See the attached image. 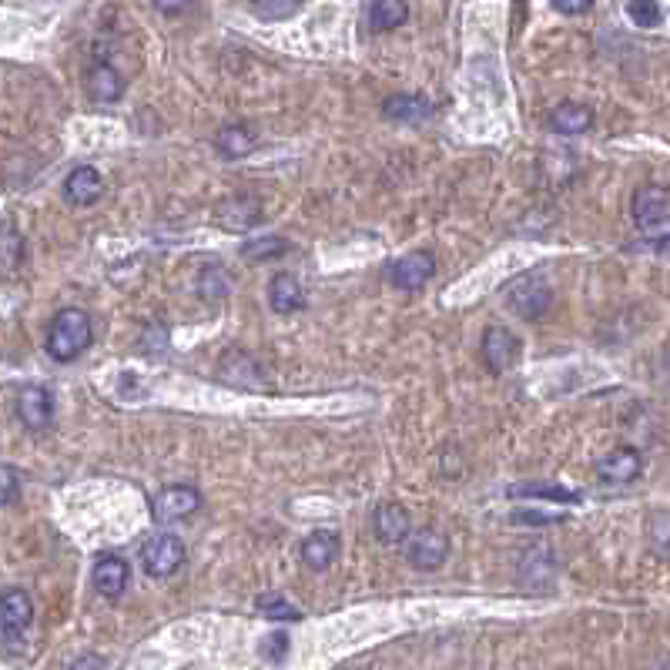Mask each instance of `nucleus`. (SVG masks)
I'll return each mask as SVG.
<instances>
[{
	"label": "nucleus",
	"mask_w": 670,
	"mask_h": 670,
	"mask_svg": "<svg viewBox=\"0 0 670 670\" xmlns=\"http://www.w3.org/2000/svg\"><path fill=\"white\" fill-rule=\"evenodd\" d=\"M141 567L151 580H168L185 567V543L175 533H158L141 547Z\"/></svg>",
	"instance_id": "7ed1b4c3"
},
{
	"label": "nucleus",
	"mask_w": 670,
	"mask_h": 670,
	"mask_svg": "<svg viewBox=\"0 0 670 670\" xmlns=\"http://www.w3.org/2000/svg\"><path fill=\"white\" fill-rule=\"evenodd\" d=\"M449 557V536L436 526H426V530H413V536L406 540V560L413 563L416 570H439Z\"/></svg>",
	"instance_id": "423d86ee"
},
{
	"label": "nucleus",
	"mask_w": 670,
	"mask_h": 670,
	"mask_svg": "<svg viewBox=\"0 0 670 670\" xmlns=\"http://www.w3.org/2000/svg\"><path fill=\"white\" fill-rule=\"evenodd\" d=\"M560 14H590V0H580V4H567V0H560V4H553Z\"/></svg>",
	"instance_id": "c756f323"
},
{
	"label": "nucleus",
	"mask_w": 670,
	"mask_h": 670,
	"mask_svg": "<svg viewBox=\"0 0 670 670\" xmlns=\"http://www.w3.org/2000/svg\"><path fill=\"white\" fill-rule=\"evenodd\" d=\"M409 17V4H399V0H376V4L366 7V21L369 31H396L399 24H406Z\"/></svg>",
	"instance_id": "6ab92c4d"
},
{
	"label": "nucleus",
	"mask_w": 670,
	"mask_h": 670,
	"mask_svg": "<svg viewBox=\"0 0 670 670\" xmlns=\"http://www.w3.org/2000/svg\"><path fill=\"white\" fill-rule=\"evenodd\" d=\"M503 299L510 302V309L520 312L523 319H543L553 305V289L540 272H523L503 285Z\"/></svg>",
	"instance_id": "f03ea898"
},
{
	"label": "nucleus",
	"mask_w": 670,
	"mask_h": 670,
	"mask_svg": "<svg viewBox=\"0 0 670 670\" xmlns=\"http://www.w3.org/2000/svg\"><path fill=\"white\" fill-rule=\"evenodd\" d=\"M550 128L557 134H583L593 128V108L580 101H563L550 111Z\"/></svg>",
	"instance_id": "a211bd4d"
},
{
	"label": "nucleus",
	"mask_w": 670,
	"mask_h": 670,
	"mask_svg": "<svg viewBox=\"0 0 670 670\" xmlns=\"http://www.w3.org/2000/svg\"><path fill=\"white\" fill-rule=\"evenodd\" d=\"M0 624H4V644L14 650L27 637V630L34 624V600L31 593L21 587L4 590V607H0Z\"/></svg>",
	"instance_id": "39448f33"
},
{
	"label": "nucleus",
	"mask_w": 670,
	"mask_h": 670,
	"mask_svg": "<svg viewBox=\"0 0 670 670\" xmlns=\"http://www.w3.org/2000/svg\"><path fill=\"white\" fill-rule=\"evenodd\" d=\"M248 11H252L258 21H285V17H295L302 11V4H292V0H265V4H248Z\"/></svg>",
	"instance_id": "393cba45"
},
{
	"label": "nucleus",
	"mask_w": 670,
	"mask_h": 670,
	"mask_svg": "<svg viewBox=\"0 0 670 670\" xmlns=\"http://www.w3.org/2000/svg\"><path fill=\"white\" fill-rule=\"evenodd\" d=\"M657 670H670V654H667V660H664V664H660Z\"/></svg>",
	"instance_id": "2f4dec72"
},
{
	"label": "nucleus",
	"mask_w": 670,
	"mask_h": 670,
	"mask_svg": "<svg viewBox=\"0 0 670 670\" xmlns=\"http://www.w3.org/2000/svg\"><path fill=\"white\" fill-rule=\"evenodd\" d=\"M510 496H533V500H553V503H577L580 500V493H573L560 483H516V486H510Z\"/></svg>",
	"instance_id": "412c9836"
},
{
	"label": "nucleus",
	"mask_w": 670,
	"mask_h": 670,
	"mask_svg": "<svg viewBox=\"0 0 670 670\" xmlns=\"http://www.w3.org/2000/svg\"><path fill=\"white\" fill-rule=\"evenodd\" d=\"M268 305H272V312H279V315L299 312L305 305L302 282L295 279V275H289V272H279L272 282H268Z\"/></svg>",
	"instance_id": "f3484780"
},
{
	"label": "nucleus",
	"mask_w": 670,
	"mask_h": 670,
	"mask_svg": "<svg viewBox=\"0 0 670 670\" xmlns=\"http://www.w3.org/2000/svg\"><path fill=\"white\" fill-rule=\"evenodd\" d=\"M91 580H94V590H98L104 600H118L131 583V567L118 553H101L98 563H94Z\"/></svg>",
	"instance_id": "f8f14e48"
},
{
	"label": "nucleus",
	"mask_w": 670,
	"mask_h": 670,
	"mask_svg": "<svg viewBox=\"0 0 670 670\" xmlns=\"http://www.w3.org/2000/svg\"><path fill=\"white\" fill-rule=\"evenodd\" d=\"M17 419L31 433H44L54 419V396L44 386H24L17 392Z\"/></svg>",
	"instance_id": "9d476101"
},
{
	"label": "nucleus",
	"mask_w": 670,
	"mask_h": 670,
	"mask_svg": "<svg viewBox=\"0 0 670 670\" xmlns=\"http://www.w3.org/2000/svg\"><path fill=\"white\" fill-rule=\"evenodd\" d=\"M94 329L88 312L81 309H61L54 315L51 329H47V356L54 362H74L84 349L91 346Z\"/></svg>",
	"instance_id": "f257e3e1"
},
{
	"label": "nucleus",
	"mask_w": 670,
	"mask_h": 670,
	"mask_svg": "<svg viewBox=\"0 0 670 670\" xmlns=\"http://www.w3.org/2000/svg\"><path fill=\"white\" fill-rule=\"evenodd\" d=\"M282 248H285L282 242H272V245H245V255H248V258H255L258 252H262V255H272V252H282Z\"/></svg>",
	"instance_id": "7c9ffc66"
},
{
	"label": "nucleus",
	"mask_w": 670,
	"mask_h": 670,
	"mask_svg": "<svg viewBox=\"0 0 670 670\" xmlns=\"http://www.w3.org/2000/svg\"><path fill=\"white\" fill-rule=\"evenodd\" d=\"M644 473V456L634 446H617L597 463V480L603 486H630Z\"/></svg>",
	"instance_id": "0eeeda50"
},
{
	"label": "nucleus",
	"mask_w": 670,
	"mask_h": 670,
	"mask_svg": "<svg viewBox=\"0 0 670 670\" xmlns=\"http://www.w3.org/2000/svg\"><path fill=\"white\" fill-rule=\"evenodd\" d=\"M0 476H4V480H0V486H4V490H0V503L4 506H11L14 500H17V490H21V473H17L14 466H4L0 469Z\"/></svg>",
	"instance_id": "c85d7f7f"
},
{
	"label": "nucleus",
	"mask_w": 670,
	"mask_h": 670,
	"mask_svg": "<svg viewBox=\"0 0 670 670\" xmlns=\"http://www.w3.org/2000/svg\"><path fill=\"white\" fill-rule=\"evenodd\" d=\"M84 88H88L91 101L114 104V101H121V94H124V88H128V81L121 78V71L114 64H94L88 71V78H84Z\"/></svg>",
	"instance_id": "dca6fc26"
},
{
	"label": "nucleus",
	"mask_w": 670,
	"mask_h": 670,
	"mask_svg": "<svg viewBox=\"0 0 670 670\" xmlns=\"http://www.w3.org/2000/svg\"><path fill=\"white\" fill-rule=\"evenodd\" d=\"M436 275V255L433 252H409L389 265V282L399 292H416Z\"/></svg>",
	"instance_id": "6e6552de"
},
{
	"label": "nucleus",
	"mask_w": 670,
	"mask_h": 670,
	"mask_svg": "<svg viewBox=\"0 0 670 670\" xmlns=\"http://www.w3.org/2000/svg\"><path fill=\"white\" fill-rule=\"evenodd\" d=\"M21 262H24V238L17 235V228L11 222H7L4 225V268L7 272H14Z\"/></svg>",
	"instance_id": "a878e982"
},
{
	"label": "nucleus",
	"mask_w": 670,
	"mask_h": 670,
	"mask_svg": "<svg viewBox=\"0 0 670 670\" xmlns=\"http://www.w3.org/2000/svg\"><path fill=\"white\" fill-rule=\"evenodd\" d=\"M101 195H104V178H101L98 168L78 165L71 175L64 178V198L71 201V205L88 208V205H94V201H101Z\"/></svg>",
	"instance_id": "2eb2a0df"
},
{
	"label": "nucleus",
	"mask_w": 670,
	"mask_h": 670,
	"mask_svg": "<svg viewBox=\"0 0 670 670\" xmlns=\"http://www.w3.org/2000/svg\"><path fill=\"white\" fill-rule=\"evenodd\" d=\"M255 607L262 610V617L268 620H299V607H292L289 600L279 597V593H265V597L255 600Z\"/></svg>",
	"instance_id": "5701e85b"
},
{
	"label": "nucleus",
	"mask_w": 670,
	"mask_h": 670,
	"mask_svg": "<svg viewBox=\"0 0 670 670\" xmlns=\"http://www.w3.org/2000/svg\"><path fill=\"white\" fill-rule=\"evenodd\" d=\"M627 17L637 27H657L660 17H664V7L660 4H627Z\"/></svg>",
	"instance_id": "bb28decb"
},
{
	"label": "nucleus",
	"mask_w": 670,
	"mask_h": 670,
	"mask_svg": "<svg viewBox=\"0 0 670 670\" xmlns=\"http://www.w3.org/2000/svg\"><path fill=\"white\" fill-rule=\"evenodd\" d=\"M289 654V637L282 634V630H275V634H268L262 640V657L272 660V664H279V660Z\"/></svg>",
	"instance_id": "cd10ccee"
},
{
	"label": "nucleus",
	"mask_w": 670,
	"mask_h": 670,
	"mask_svg": "<svg viewBox=\"0 0 670 670\" xmlns=\"http://www.w3.org/2000/svg\"><path fill=\"white\" fill-rule=\"evenodd\" d=\"M339 550H342L339 533H335V530H315V533H309L302 540L299 557H302V563L312 573H325L335 560H339Z\"/></svg>",
	"instance_id": "4468645a"
},
{
	"label": "nucleus",
	"mask_w": 670,
	"mask_h": 670,
	"mask_svg": "<svg viewBox=\"0 0 670 670\" xmlns=\"http://www.w3.org/2000/svg\"><path fill=\"white\" fill-rule=\"evenodd\" d=\"M215 148L222 151L225 158H245L248 151L255 148V134L248 128H238V124H232V128H222L215 138Z\"/></svg>",
	"instance_id": "4be33fe9"
},
{
	"label": "nucleus",
	"mask_w": 670,
	"mask_h": 670,
	"mask_svg": "<svg viewBox=\"0 0 670 670\" xmlns=\"http://www.w3.org/2000/svg\"><path fill=\"white\" fill-rule=\"evenodd\" d=\"M372 530H376V540L386 543V547H406V540L413 536V520H409L406 506L399 503H382L376 516H372Z\"/></svg>",
	"instance_id": "ddd939ff"
},
{
	"label": "nucleus",
	"mask_w": 670,
	"mask_h": 670,
	"mask_svg": "<svg viewBox=\"0 0 670 670\" xmlns=\"http://www.w3.org/2000/svg\"><path fill=\"white\" fill-rule=\"evenodd\" d=\"M228 289H232V279H228V272L225 268H218V265H208L205 272H201V279H198V292L205 295V299H218V295H228Z\"/></svg>",
	"instance_id": "b1692460"
},
{
	"label": "nucleus",
	"mask_w": 670,
	"mask_h": 670,
	"mask_svg": "<svg viewBox=\"0 0 670 670\" xmlns=\"http://www.w3.org/2000/svg\"><path fill=\"white\" fill-rule=\"evenodd\" d=\"M634 222L647 235L670 232V191L660 185L640 188L634 195Z\"/></svg>",
	"instance_id": "20e7f679"
},
{
	"label": "nucleus",
	"mask_w": 670,
	"mask_h": 670,
	"mask_svg": "<svg viewBox=\"0 0 670 670\" xmlns=\"http://www.w3.org/2000/svg\"><path fill=\"white\" fill-rule=\"evenodd\" d=\"M483 362L490 372H506L513 366L516 359H520V335L503 329V325H493V329H486L483 335Z\"/></svg>",
	"instance_id": "9b49d317"
},
{
	"label": "nucleus",
	"mask_w": 670,
	"mask_h": 670,
	"mask_svg": "<svg viewBox=\"0 0 670 670\" xmlns=\"http://www.w3.org/2000/svg\"><path fill=\"white\" fill-rule=\"evenodd\" d=\"M151 510H155V520L158 523L191 520V516L201 510V493L195 490V486H168V490H161L155 496Z\"/></svg>",
	"instance_id": "1a4fd4ad"
},
{
	"label": "nucleus",
	"mask_w": 670,
	"mask_h": 670,
	"mask_svg": "<svg viewBox=\"0 0 670 670\" xmlns=\"http://www.w3.org/2000/svg\"><path fill=\"white\" fill-rule=\"evenodd\" d=\"M429 114V101L423 94H399L386 101V118L392 121H423Z\"/></svg>",
	"instance_id": "aec40b11"
}]
</instances>
